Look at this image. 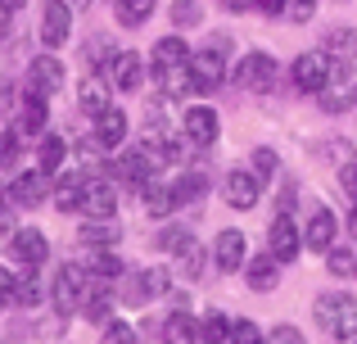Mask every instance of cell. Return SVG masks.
<instances>
[{
  "instance_id": "obj_1",
  "label": "cell",
  "mask_w": 357,
  "mask_h": 344,
  "mask_svg": "<svg viewBox=\"0 0 357 344\" xmlns=\"http://www.w3.org/2000/svg\"><path fill=\"white\" fill-rule=\"evenodd\" d=\"M190 59H195V50L185 45L181 32H167V36L154 41V50H149V73H154V82L163 87V96H190L195 91Z\"/></svg>"
},
{
  "instance_id": "obj_2",
  "label": "cell",
  "mask_w": 357,
  "mask_h": 344,
  "mask_svg": "<svg viewBox=\"0 0 357 344\" xmlns=\"http://www.w3.org/2000/svg\"><path fill=\"white\" fill-rule=\"evenodd\" d=\"M312 313H317V327L331 340H357V294H344V290L317 294Z\"/></svg>"
},
{
  "instance_id": "obj_3",
  "label": "cell",
  "mask_w": 357,
  "mask_h": 344,
  "mask_svg": "<svg viewBox=\"0 0 357 344\" xmlns=\"http://www.w3.org/2000/svg\"><path fill=\"white\" fill-rule=\"evenodd\" d=\"M227 54H231V36L227 32L208 36V45L195 50L190 73H195V91H199V96H208V91H218L222 82H227Z\"/></svg>"
},
{
  "instance_id": "obj_4",
  "label": "cell",
  "mask_w": 357,
  "mask_h": 344,
  "mask_svg": "<svg viewBox=\"0 0 357 344\" xmlns=\"http://www.w3.org/2000/svg\"><path fill=\"white\" fill-rule=\"evenodd\" d=\"M335 73V59L326 50H303L294 54V63H289V87L298 91V96H321L326 82H331Z\"/></svg>"
},
{
  "instance_id": "obj_5",
  "label": "cell",
  "mask_w": 357,
  "mask_h": 344,
  "mask_svg": "<svg viewBox=\"0 0 357 344\" xmlns=\"http://www.w3.org/2000/svg\"><path fill=\"white\" fill-rule=\"evenodd\" d=\"M91 290V272L82 263H63L59 272H54V285H50V299H54V313L59 317H73V313H82V299H86Z\"/></svg>"
},
{
  "instance_id": "obj_6",
  "label": "cell",
  "mask_w": 357,
  "mask_h": 344,
  "mask_svg": "<svg viewBox=\"0 0 357 344\" xmlns=\"http://www.w3.org/2000/svg\"><path fill=\"white\" fill-rule=\"evenodd\" d=\"M236 82L244 91H253V96H262V91H271L280 82V63L271 59L267 50H249V54H240V63H236Z\"/></svg>"
},
{
  "instance_id": "obj_7",
  "label": "cell",
  "mask_w": 357,
  "mask_h": 344,
  "mask_svg": "<svg viewBox=\"0 0 357 344\" xmlns=\"http://www.w3.org/2000/svg\"><path fill=\"white\" fill-rule=\"evenodd\" d=\"M181 136L195 145V150H213V145H218V136H222L218 109H213V105H190L181 114Z\"/></svg>"
},
{
  "instance_id": "obj_8",
  "label": "cell",
  "mask_w": 357,
  "mask_h": 344,
  "mask_svg": "<svg viewBox=\"0 0 357 344\" xmlns=\"http://www.w3.org/2000/svg\"><path fill=\"white\" fill-rule=\"evenodd\" d=\"M208 258H213V267H218L222 276L244 272V263H249V240H244V231L240 227H222L218 240H213V249H208Z\"/></svg>"
},
{
  "instance_id": "obj_9",
  "label": "cell",
  "mask_w": 357,
  "mask_h": 344,
  "mask_svg": "<svg viewBox=\"0 0 357 344\" xmlns=\"http://www.w3.org/2000/svg\"><path fill=\"white\" fill-rule=\"evenodd\" d=\"M317 100H321L326 114H349V109L357 105V68L353 63H335L331 82H326V91Z\"/></svg>"
},
{
  "instance_id": "obj_10",
  "label": "cell",
  "mask_w": 357,
  "mask_h": 344,
  "mask_svg": "<svg viewBox=\"0 0 357 344\" xmlns=\"http://www.w3.org/2000/svg\"><path fill=\"white\" fill-rule=\"evenodd\" d=\"M9 258H14L18 267H27V272H41L45 258H50V240H45V231L18 227L14 236H9Z\"/></svg>"
},
{
  "instance_id": "obj_11",
  "label": "cell",
  "mask_w": 357,
  "mask_h": 344,
  "mask_svg": "<svg viewBox=\"0 0 357 344\" xmlns=\"http://www.w3.org/2000/svg\"><path fill=\"white\" fill-rule=\"evenodd\" d=\"M262 181H267V177H258L253 168H231L227 177H222V200H227L231 209L249 213L253 204L262 200Z\"/></svg>"
},
{
  "instance_id": "obj_12",
  "label": "cell",
  "mask_w": 357,
  "mask_h": 344,
  "mask_svg": "<svg viewBox=\"0 0 357 344\" xmlns=\"http://www.w3.org/2000/svg\"><path fill=\"white\" fill-rule=\"evenodd\" d=\"M63 82H68V73H63V59L54 50H45V54H36L32 63H27V91H36V96H59L63 91Z\"/></svg>"
},
{
  "instance_id": "obj_13",
  "label": "cell",
  "mask_w": 357,
  "mask_h": 344,
  "mask_svg": "<svg viewBox=\"0 0 357 344\" xmlns=\"http://www.w3.org/2000/svg\"><path fill=\"white\" fill-rule=\"evenodd\" d=\"M73 41V5L68 0H45L41 5V45L59 50Z\"/></svg>"
},
{
  "instance_id": "obj_14",
  "label": "cell",
  "mask_w": 357,
  "mask_h": 344,
  "mask_svg": "<svg viewBox=\"0 0 357 344\" xmlns=\"http://www.w3.org/2000/svg\"><path fill=\"white\" fill-rule=\"evenodd\" d=\"M50 190H54L50 172H41V168H23V172L9 177V200H14L18 209H36V204H45Z\"/></svg>"
},
{
  "instance_id": "obj_15",
  "label": "cell",
  "mask_w": 357,
  "mask_h": 344,
  "mask_svg": "<svg viewBox=\"0 0 357 344\" xmlns=\"http://www.w3.org/2000/svg\"><path fill=\"white\" fill-rule=\"evenodd\" d=\"M154 172H158V168L145 159V150H140V145H136V150H122L118 159L109 163V177H114V181H122V186H131V190H145V186L154 181Z\"/></svg>"
},
{
  "instance_id": "obj_16",
  "label": "cell",
  "mask_w": 357,
  "mask_h": 344,
  "mask_svg": "<svg viewBox=\"0 0 357 344\" xmlns=\"http://www.w3.org/2000/svg\"><path fill=\"white\" fill-rule=\"evenodd\" d=\"M267 249L280 258V263H294L298 254H303V231L294 227V218L289 213H276L267 227Z\"/></svg>"
},
{
  "instance_id": "obj_17",
  "label": "cell",
  "mask_w": 357,
  "mask_h": 344,
  "mask_svg": "<svg viewBox=\"0 0 357 344\" xmlns=\"http://www.w3.org/2000/svg\"><path fill=\"white\" fill-rule=\"evenodd\" d=\"M45 127H50V105H45V96L27 91V96H23V105H18V123H14L18 141H41V136H45Z\"/></svg>"
},
{
  "instance_id": "obj_18",
  "label": "cell",
  "mask_w": 357,
  "mask_h": 344,
  "mask_svg": "<svg viewBox=\"0 0 357 344\" xmlns=\"http://www.w3.org/2000/svg\"><path fill=\"white\" fill-rule=\"evenodd\" d=\"M105 77L114 82V91H122V96H136V91L145 87V59H140L136 50H118Z\"/></svg>"
},
{
  "instance_id": "obj_19",
  "label": "cell",
  "mask_w": 357,
  "mask_h": 344,
  "mask_svg": "<svg viewBox=\"0 0 357 344\" xmlns=\"http://www.w3.org/2000/svg\"><path fill=\"white\" fill-rule=\"evenodd\" d=\"M335 240H340V218L321 204V209H312V218H307V227H303V249H312V254L326 258V249H335Z\"/></svg>"
},
{
  "instance_id": "obj_20",
  "label": "cell",
  "mask_w": 357,
  "mask_h": 344,
  "mask_svg": "<svg viewBox=\"0 0 357 344\" xmlns=\"http://www.w3.org/2000/svg\"><path fill=\"white\" fill-rule=\"evenodd\" d=\"M118 213V190L109 177H86V190H82V218H114Z\"/></svg>"
},
{
  "instance_id": "obj_21",
  "label": "cell",
  "mask_w": 357,
  "mask_h": 344,
  "mask_svg": "<svg viewBox=\"0 0 357 344\" xmlns=\"http://www.w3.org/2000/svg\"><path fill=\"white\" fill-rule=\"evenodd\" d=\"M77 105H82V114L100 118L105 109H114V82H109L105 73H86L82 87H77Z\"/></svg>"
},
{
  "instance_id": "obj_22",
  "label": "cell",
  "mask_w": 357,
  "mask_h": 344,
  "mask_svg": "<svg viewBox=\"0 0 357 344\" xmlns=\"http://www.w3.org/2000/svg\"><path fill=\"white\" fill-rule=\"evenodd\" d=\"M163 294H172V272L167 267H145V272L131 276V290H127L131 304H154Z\"/></svg>"
},
{
  "instance_id": "obj_23",
  "label": "cell",
  "mask_w": 357,
  "mask_h": 344,
  "mask_svg": "<svg viewBox=\"0 0 357 344\" xmlns=\"http://www.w3.org/2000/svg\"><path fill=\"white\" fill-rule=\"evenodd\" d=\"M280 267H285V263H280L271 249H267V254H253L249 263H244V281H249V290L271 294V290L280 285Z\"/></svg>"
},
{
  "instance_id": "obj_24",
  "label": "cell",
  "mask_w": 357,
  "mask_h": 344,
  "mask_svg": "<svg viewBox=\"0 0 357 344\" xmlns=\"http://www.w3.org/2000/svg\"><path fill=\"white\" fill-rule=\"evenodd\" d=\"M114 281H100V276H91V290H86V299H82V317L86 322H96V327H105L109 317H114Z\"/></svg>"
},
{
  "instance_id": "obj_25",
  "label": "cell",
  "mask_w": 357,
  "mask_h": 344,
  "mask_svg": "<svg viewBox=\"0 0 357 344\" xmlns=\"http://www.w3.org/2000/svg\"><path fill=\"white\" fill-rule=\"evenodd\" d=\"M127 132H131V127H127V114L114 105V109H105V114L96 118V132H91V136H96V145H100L105 154H114V150H122Z\"/></svg>"
},
{
  "instance_id": "obj_26",
  "label": "cell",
  "mask_w": 357,
  "mask_h": 344,
  "mask_svg": "<svg viewBox=\"0 0 357 344\" xmlns=\"http://www.w3.org/2000/svg\"><path fill=\"white\" fill-rule=\"evenodd\" d=\"M118 240H122L118 218H86L77 227V245H86V249H114Z\"/></svg>"
},
{
  "instance_id": "obj_27",
  "label": "cell",
  "mask_w": 357,
  "mask_h": 344,
  "mask_svg": "<svg viewBox=\"0 0 357 344\" xmlns=\"http://www.w3.org/2000/svg\"><path fill=\"white\" fill-rule=\"evenodd\" d=\"M140 209H145L149 218H158V222H163L167 213H176L181 204H176V190H172V181H158V177H154V181H149L145 190H140Z\"/></svg>"
},
{
  "instance_id": "obj_28",
  "label": "cell",
  "mask_w": 357,
  "mask_h": 344,
  "mask_svg": "<svg viewBox=\"0 0 357 344\" xmlns=\"http://www.w3.org/2000/svg\"><path fill=\"white\" fill-rule=\"evenodd\" d=\"M86 177L91 172H63L59 181H54V190H50L54 209H59V213H82V190H86Z\"/></svg>"
},
{
  "instance_id": "obj_29",
  "label": "cell",
  "mask_w": 357,
  "mask_h": 344,
  "mask_svg": "<svg viewBox=\"0 0 357 344\" xmlns=\"http://www.w3.org/2000/svg\"><path fill=\"white\" fill-rule=\"evenodd\" d=\"M321 50L331 54L335 63H353L357 59V27H349V23L331 27V32L321 36Z\"/></svg>"
},
{
  "instance_id": "obj_30",
  "label": "cell",
  "mask_w": 357,
  "mask_h": 344,
  "mask_svg": "<svg viewBox=\"0 0 357 344\" xmlns=\"http://www.w3.org/2000/svg\"><path fill=\"white\" fill-rule=\"evenodd\" d=\"M163 344H204V336H199V322H195L185 308L167 313V317H163Z\"/></svg>"
},
{
  "instance_id": "obj_31",
  "label": "cell",
  "mask_w": 357,
  "mask_h": 344,
  "mask_svg": "<svg viewBox=\"0 0 357 344\" xmlns=\"http://www.w3.org/2000/svg\"><path fill=\"white\" fill-rule=\"evenodd\" d=\"M63 163H68V141H63V136H54V132H45L41 141H36V168L50 172V177H59Z\"/></svg>"
},
{
  "instance_id": "obj_32",
  "label": "cell",
  "mask_w": 357,
  "mask_h": 344,
  "mask_svg": "<svg viewBox=\"0 0 357 344\" xmlns=\"http://www.w3.org/2000/svg\"><path fill=\"white\" fill-rule=\"evenodd\" d=\"M154 9H158V0H114L118 27H145L154 18Z\"/></svg>"
},
{
  "instance_id": "obj_33",
  "label": "cell",
  "mask_w": 357,
  "mask_h": 344,
  "mask_svg": "<svg viewBox=\"0 0 357 344\" xmlns=\"http://www.w3.org/2000/svg\"><path fill=\"white\" fill-rule=\"evenodd\" d=\"M172 258H176V267H181L185 281H199V276H204V245H199L195 236H185L181 245H176Z\"/></svg>"
},
{
  "instance_id": "obj_34",
  "label": "cell",
  "mask_w": 357,
  "mask_h": 344,
  "mask_svg": "<svg viewBox=\"0 0 357 344\" xmlns=\"http://www.w3.org/2000/svg\"><path fill=\"white\" fill-rule=\"evenodd\" d=\"M172 190H176V204H195V200H204L208 195V172H181L172 181Z\"/></svg>"
},
{
  "instance_id": "obj_35",
  "label": "cell",
  "mask_w": 357,
  "mask_h": 344,
  "mask_svg": "<svg viewBox=\"0 0 357 344\" xmlns=\"http://www.w3.org/2000/svg\"><path fill=\"white\" fill-rule=\"evenodd\" d=\"M82 267H86L91 276H100V281H114V276H122V258L114 254V249H91Z\"/></svg>"
},
{
  "instance_id": "obj_36",
  "label": "cell",
  "mask_w": 357,
  "mask_h": 344,
  "mask_svg": "<svg viewBox=\"0 0 357 344\" xmlns=\"http://www.w3.org/2000/svg\"><path fill=\"white\" fill-rule=\"evenodd\" d=\"M231 322H236V317H227V313L208 308V313L199 317V336H204V344H227V340H231Z\"/></svg>"
},
{
  "instance_id": "obj_37",
  "label": "cell",
  "mask_w": 357,
  "mask_h": 344,
  "mask_svg": "<svg viewBox=\"0 0 357 344\" xmlns=\"http://www.w3.org/2000/svg\"><path fill=\"white\" fill-rule=\"evenodd\" d=\"M326 267H331V276H357V249H326Z\"/></svg>"
},
{
  "instance_id": "obj_38",
  "label": "cell",
  "mask_w": 357,
  "mask_h": 344,
  "mask_svg": "<svg viewBox=\"0 0 357 344\" xmlns=\"http://www.w3.org/2000/svg\"><path fill=\"white\" fill-rule=\"evenodd\" d=\"M41 299H45V285L36 281V272L18 276V290H14V304H18V308H36Z\"/></svg>"
},
{
  "instance_id": "obj_39",
  "label": "cell",
  "mask_w": 357,
  "mask_h": 344,
  "mask_svg": "<svg viewBox=\"0 0 357 344\" xmlns=\"http://www.w3.org/2000/svg\"><path fill=\"white\" fill-rule=\"evenodd\" d=\"M100 344H136V327L122 317H109L105 327H100Z\"/></svg>"
},
{
  "instance_id": "obj_40",
  "label": "cell",
  "mask_w": 357,
  "mask_h": 344,
  "mask_svg": "<svg viewBox=\"0 0 357 344\" xmlns=\"http://www.w3.org/2000/svg\"><path fill=\"white\" fill-rule=\"evenodd\" d=\"M172 23L181 27H199L204 23V9H199V0H172Z\"/></svg>"
},
{
  "instance_id": "obj_41",
  "label": "cell",
  "mask_w": 357,
  "mask_h": 344,
  "mask_svg": "<svg viewBox=\"0 0 357 344\" xmlns=\"http://www.w3.org/2000/svg\"><path fill=\"white\" fill-rule=\"evenodd\" d=\"M231 344H267V336L258 331V322L236 317V322H231Z\"/></svg>"
},
{
  "instance_id": "obj_42",
  "label": "cell",
  "mask_w": 357,
  "mask_h": 344,
  "mask_svg": "<svg viewBox=\"0 0 357 344\" xmlns=\"http://www.w3.org/2000/svg\"><path fill=\"white\" fill-rule=\"evenodd\" d=\"M285 14H289V23H312L317 0H285Z\"/></svg>"
},
{
  "instance_id": "obj_43",
  "label": "cell",
  "mask_w": 357,
  "mask_h": 344,
  "mask_svg": "<svg viewBox=\"0 0 357 344\" xmlns=\"http://www.w3.org/2000/svg\"><path fill=\"white\" fill-rule=\"evenodd\" d=\"M249 168L258 172V177H271L280 168V159H276V150H253V159H249Z\"/></svg>"
},
{
  "instance_id": "obj_44",
  "label": "cell",
  "mask_w": 357,
  "mask_h": 344,
  "mask_svg": "<svg viewBox=\"0 0 357 344\" xmlns=\"http://www.w3.org/2000/svg\"><path fill=\"white\" fill-rule=\"evenodd\" d=\"M340 190L349 195V204H357V159L340 163Z\"/></svg>"
},
{
  "instance_id": "obj_45",
  "label": "cell",
  "mask_w": 357,
  "mask_h": 344,
  "mask_svg": "<svg viewBox=\"0 0 357 344\" xmlns=\"http://www.w3.org/2000/svg\"><path fill=\"white\" fill-rule=\"evenodd\" d=\"M267 344H307V340H303V331H298V327H289V322H285V327H271L267 331Z\"/></svg>"
},
{
  "instance_id": "obj_46",
  "label": "cell",
  "mask_w": 357,
  "mask_h": 344,
  "mask_svg": "<svg viewBox=\"0 0 357 344\" xmlns=\"http://www.w3.org/2000/svg\"><path fill=\"white\" fill-rule=\"evenodd\" d=\"M14 290H18V276L9 272V267H0V313L14 304Z\"/></svg>"
},
{
  "instance_id": "obj_47",
  "label": "cell",
  "mask_w": 357,
  "mask_h": 344,
  "mask_svg": "<svg viewBox=\"0 0 357 344\" xmlns=\"http://www.w3.org/2000/svg\"><path fill=\"white\" fill-rule=\"evenodd\" d=\"M185 236H190V231H185V227H167L163 236H158V249H163V254H176V245H181Z\"/></svg>"
},
{
  "instance_id": "obj_48",
  "label": "cell",
  "mask_w": 357,
  "mask_h": 344,
  "mask_svg": "<svg viewBox=\"0 0 357 344\" xmlns=\"http://www.w3.org/2000/svg\"><path fill=\"white\" fill-rule=\"evenodd\" d=\"M27 0H0V36L9 32V23H14V14H23Z\"/></svg>"
},
{
  "instance_id": "obj_49",
  "label": "cell",
  "mask_w": 357,
  "mask_h": 344,
  "mask_svg": "<svg viewBox=\"0 0 357 344\" xmlns=\"http://www.w3.org/2000/svg\"><path fill=\"white\" fill-rule=\"evenodd\" d=\"M253 9L267 14V18H280V14H285V0H253Z\"/></svg>"
},
{
  "instance_id": "obj_50",
  "label": "cell",
  "mask_w": 357,
  "mask_h": 344,
  "mask_svg": "<svg viewBox=\"0 0 357 344\" xmlns=\"http://www.w3.org/2000/svg\"><path fill=\"white\" fill-rule=\"evenodd\" d=\"M222 9H227V14H249L253 9V0H218Z\"/></svg>"
},
{
  "instance_id": "obj_51",
  "label": "cell",
  "mask_w": 357,
  "mask_h": 344,
  "mask_svg": "<svg viewBox=\"0 0 357 344\" xmlns=\"http://www.w3.org/2000/svg\"><path fill=\"white\" fill-rule=\"evenodd\" d=\"M349 236L357 240V204H353V213H349Z\"/></svg>"
},
{
  "instance_id": "obj_52",
  "label": "cell",
  "mask_w": 357,
  "mask_h": 344,
  "mask_svg": "<svg viewBox=\"0 0 357 344\" xmlns=\"http://www.w3.org/2000/svg\"><path fill=\"white\" fill-rule=\"evenodd\" d=\"M73 5H91V0H73Z\"/></svg>"
},
{
  "instance_id": "obj_53",
  "label": "cell",
  "mask_w": 357,
  "mask_h": 344,
  "mask_svg": "<svg viewBox=\"0 0 357 344\" xmlns=\"http://www.w3.org/2000/svg\"><path fill=\"white\" fill-rule=\"evenodd\" d=\"M353 344H357V340H353Z\"/></svg>"
}]
</instances>
